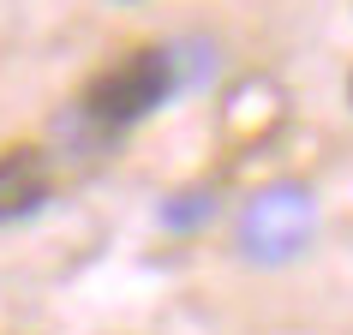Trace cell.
<instances>
[{
	"label": "cell",
	"mask_w": 353,
	"mask_h": 335,
	"mask_svg": "<svg viewBox=\"0 0 353 335\" xmlns=\"http://www.w3.org/2000/svg\"><path fill=\"white\" fill-rule=\"evenodd\" d=\"M174 54L168 48H132L108 66V72L96 78L90 90H84V120L96 132H126L138 126L144 114H156L174 96Z\"/></svg>",
	"instance_id": "1"
},
{
	"label": "cell",
	"mask_w": 353,
	"mask_h": 335,
	"mask_svg": "<svg viewBox=\"0 0 353 335\" xmlns=\"http://www.w3.org/2000/svg\"><path fill=\"white\" fill-rule=\"evenodd\" d=\"M317 234V198L299 180H270L240 210V252L252 263H294Z\"/></svg>",
	"instance_id": "2"
},
{
	"label": "cell",
	"mask_w": 353,
	"mask_h": 335,
	"mask_svg": "<svg viewBox=\"0 0 353 335\" xmlns=\"http://www.w3.org/2000/svg\"><path fill=\"white\" fill-rule=\"evenodd\" d=\"M54 192V162L37 144H6L0 150V222H24L37 216Z\"/></svg>",
	"instance_id": "3"
},
{
	"label": "cell",
	"mask_w": 353,
	"mask_h": 335,
	"mask_svg": "<svg viewBox=\"0 0 353 335\" xmlns=\"http://www.w3.org/2000/svg\"><path fill=\"white\" fill-rule=\"evenodd\" d=\"M210 210H216V186H180L162 204V222L168 227H192V222H210Z\"/></svg>",
	"instance_id": "4"
},
{
	"label": "cell",
	"mask_w": 353,
	"mask_h": 335,
	"mask_svg": "<svg viewBox=\"0 0 353 335\" xmlns=\"http://www.w3.org/2000/svg\"><path fill=\"white\" fill-rule=\"evenodd\" d=\"M347 96H353V78H347Z\"/></svg>",
	"instance_id": "5"
}]
</instances>
